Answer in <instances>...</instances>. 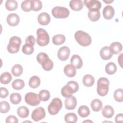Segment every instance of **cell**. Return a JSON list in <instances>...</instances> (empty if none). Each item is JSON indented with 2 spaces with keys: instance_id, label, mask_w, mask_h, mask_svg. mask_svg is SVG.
Returning a JSON list of instances; mask_svg holds the SVG:
<instances>
[{
  "instance_id": "obj_1",
  "label": "cell",
  "mask_w": 123,
  "mask_h": 123,
  "mask_svg": "<svg viewBox=\"0 0 123 123\" xmlns=\"http://www.w3.org/2000/svg\"><path fill=\"white\" fill-rule=\"evenodd\" d=\"M79 89L78 84L74 81H70L64 86L61 90V94L63 97L69 98L72 94L76 93Z\"/></svg>"
},
{
  "instance_id": "obj_2",
  "label": "cell",
  "mask_w": 123,
  "mask_h": 123,
  "mask_svg": "<svg viewBox=\"0 0 123 123\" xmlns=\"http://www.w3.org/2000/svg\"><path fill=\"white\" fill-rule=\"evenodd\" d=\"M37 60L40 64L42 68L47 71L51 70L53 67V62L49 58L48 55L44 52H40L37 56Z\"/></svg>"
},
{
  "instance_id": "obj_3",
  "label": "cell",
  "mask_w": 123,
  "mask_h": 123,
  "mask_svg": "<svg viewBox=\"0 0 123 123\" xmlns=\"http://www.w3.org/2000/svg\"><path fill=\"white\" fill-rule=\"evenodd\" d=\"M74 38L77 42L83 47L88 46L91 43L92 40L90 35L82 30H78L75 32Z\"/></svg>"
},
{
  "instance_id": "obj_4",
  "label": "cell",
  "mask_w": 123,
  "mask_h": 123,
  "mask_svg": "<svg viewBox=\"0 0 123 123\" xmlns=\"http://www.w3.org/2000/svg\"><path fill=\"white\" fill-rule=\"evenodd\" d=\"M110 82L105 77H101L98 79L97 82V92L98 94L102 97L106 96L109 91Z\"/></svg>"
},
{
  "instance_id": "obj_5",
  "label": "cell",
  "mask_w": 123,
  "mask_h": 123,
  "mask_svg": "<svg viewBox=\"0 0 123 123\" xmlns=\"http://www.w3.org/2000/svg\"><path fill=\"white\" fill-rule=\"evenodd\" d=\"M21 43L22 41L19 37L17 36H13L11 37L7 47L8 52L11 53H15L18 52L19 50Z\"/></svg>"
},
{
  "instance_id": "obj_6",
  "label": "cell",
  "mask_w": 123,
  "mask_h": 123,
  "mask_svg": "<svg viewBox=\"0 0 123 123\" xmlns=\"http://www.w3.org/2000/svg\"><path fill=\"white\" fill-rule=\"evenodd\" d=\"M37 42L40 46L47 45L49 41V37L48 32L43 28H38L37 31Z\"/></svg>"
},
{
  "instance_id": "obj_7",
  "label": "cell",
  "mask_w": 123,
  "mask_h": 123,
  "mask_svg": "<svg viewBox=\"0 0 123 123\" xmlns=\"http://www.w3.org/2000/svg\"><path fill=\"white\" fill-rule=\"evenodd\" d=\"M62 106V100L58 98H55L52 99L49 105L48 110L49 113L52 115L57 114Z\"/></svg>"
},
{
  "instance_id": "obj_8",
  "label": "cell",
  "mask_w": 123,
  "mask_h": 123,
  "mask_svg": "<svg viewBox=\"0 0 123 123\" xmlns=\"http://www.w3.org/2000/svg\"><path fill=\"white\" fill-rule=\"evenodd\" d=\"M52 15L56 18L63 19L68 17L70 14L69 10L64 7L61 6H56L51 11Z\"/></svg>"
},
{
  "instance_id": "obj_9",
  "label": "cell",
  "mask_w": 123,
  "mask_h": 123,
  "mask_svg": "<svg viewBox=\"0 0 123 123\" xmlns=\"http://www.w3.org/2000/svg\"><path fill=\"white\" fill-rule=\"evenodd\" d=\"M25 100L27 104L32 106L38 105L41 101L39 94L33 92L26 93L25 97Z\"/></svg>"
},
{
  "instance_id": "obj_10",
  "label": "cell",
  "mask_w": 123,
  "mask_h": 123,
  "mask_svg": "<svg viewBox=\"0 0 123 123\" xmlns=\"http://www.w3.org/2000/svg\"><path fill=\"white\" fill-rule=\"evenodd\" d=\"M46 113L44 109L41 107H37L31 114V118L33 121L38 122L45 117Z\"/></svg>"
},
{
  "instance_id": "obj_11",
  "label": "cell",
  "mask_w": 123,
  "mask_h": 123,
  "mask_svg": "<svg viewBox=\"0 0 123 123\" xmlns=\"http://www.w3.org/2000/svg\"><path fill=\"white\" fill-rule=\"evenodd\" d=\"M70 54V50L69 48L66 46H63L59 49L58 51V58L62 61H64L67 60Z\"/></svg>"
},
{
  "instance_id": "obj_12",
  "label": "cell",
  "mask_w": 123,
  "mask_h": 123,
  "mask_svg": "<svg viewBox=\"0 0 123 123\" xmlns=\"http://www.w3.org/2000/svg\"><path fill=\"white\" fill-rule=\"evenodd\" d=\"M84 3L89 10H99L101 7V3L98 0H85Z\"/></svg>"
},
{
  "instance_id": "obj_13",
  "label": "cell",
  "mask_w": 123,
  "mask_h": 123,
  "mask_svg": "<svg viewBox=\"0 0 123 123\" xmlns=\"http://www.w3.org/2000/svg\"><path fill=\"white\" fill-rule=\"evenodd\" d=\"M20 22V18L18 15L15 13L9 14L7 17V22L9 25L12 26H16Z\"/></svg>"
},
{
  "instance_id": "obj_14",
  "label": "cell",
  "mask_w": 123,
  "mask_h": 123,
  "mask_svg": "<svg viewBox=\"0 0 123 123\" xmlns=\"http://www.w3.org/2000/svg\"><path fill=\"white\" fill-rule=\"evenodd\" d=\"M115 12L112 6L107 5L105 6L103 10V15L105 19L111 20L114 15Z\"/></svg>"
},
{
  "instance_id": "obj_15",
  "label": "cell",
  "mask_w": 123,
  "mask_h": 123,
  "mask_svg": "<svg viewBox=\"0 0 123 123\" xmlns=\"http://www.w3.org/2000/svg\"><path fill=\"white\" fill-rule=\"evenodd\" d=\"M37 21L38 23L41 25H48L50 21V17L48 13L43 12L38 15Z\"/></svg>"
},
{
  "instance_id": "obj_16",
  "label": "cell",
  "mask_w": 123,
  "mask_h": 123,
  "mask_svg": "<svg viewBox=\"0 0 123 123\" xmlns=\"http://www.w3.org/2000/svg\"><path fill=\"white\" fill-rule=\"evenodd\" d=\"M64 104L66 109L69 110H74L77 105V100L74 96H72L71 97L66 98L64 101Z\"/></svg>"
},
{
  "instance_id": "obj_17",
  "label": "cell",
  "mask_w": 123,
  "mask_h": 123,
  "mask_svg": "<svg viewBox=\"0 0 123 123\" xmlns=\"http://www.w3.org/2000/svg\"><path fill=\"white\" fill-rule=\"evenodd\" d=\"M83 61L78 55H74L71 59V64L75 69H80L83 66Z\"/></svg>"
},
{
  "instance_id": "obj_18",
  "label": "cell",
  "mask_w": 123,
  "mask_h": 123,
  "mask_svg": "<svg viewBox=\"0 0 123 123\" xmlns=\"http://www.w3.org/2000/svg\"><path fill=\"white\" fill-rule=\"evenodd\" d=\"M109 48L112 54H118L122 51L123 47L120 42H114L110 45Z\"/></svg>"
},
{
  "instance_id": "obj_19",
  "label": "cell",
  "mask_w": 123,
  "mask_h": 123,
  "mask_svg": "<svg viewBox=\"0 0 123 123\" xmlns=\"http://www.w3.org/2000/svg\"><path fill=\"white\" fill-rule=\"evenodd\" d=\"M100 55L101 58L104 60H108L110 59L113 54L110 50V48L108 47H103L100 51Z\"/></svg>"
},
{
  "instance_id": "obj_20",
  "label": "cell",
  "mask_w": 123,
  "mask_h": 123,
  "mask_svg": "<svg viewBox=\"0 0 123 123\" xmlns=\"http://www.w3.org/2000/svg\"><path fill=\"white\" fill-rule=\"evenodd\" d=\"M114 113L113 108L110 105L105 106L102 110V115L106 118H111Z\"/></svg>"
},
{
  "instance_id": "obj_21",
  "label": "cell",
  "mask_w": 123,
  "mask_h": 123,
  "mask_svg": "<svg viewBox=\"0 0 123 123\" xmlns=\"http://www.w3.org/2000/svg\"><path fill=\"white\" fill-rule=\"evenodd\" d=\"M70 8L74 11H78L83 7V3L81 0H72L70 1Z\"/></svg>"
},
{
  "instance_id": "obj_22",
  "label": "cell",
  "mask_w": 123,
  "mask_h": 123,
  "mask_svg": "<svg viewBox=\"0 0 123 123\" xmlns=\"http://www.w3.org/2000/svg\"><path fill=\"white\" fill-rule=\"evenodd\" d=\"M88 17L90 20L93 22L98 21L100 17V13L98 10H89L88 13Z\"/></svg>"
},
{
  "instance_id": "obj_23",
  "label": "cell",
  "mask_w": 123,
  "mask_h": 123,
  "mask_svg": "<svg viewBox=\"0 0 123 123\" xmlns=\"http://www.w3.org/2000/svg\"><path fill=\"white\" fill-rule=\"evenodd\" d=\"M64 74L69 77H74L76 74V69L71 64H67L63 69Z\"/></svg>"
},
{
  "instance_id": "obj_24",
  "label": "cell",
  "mask_w": 123,
  "mask_h": 123,
  "mask_svg": "<svg viewBox=\"0 0 123 123\" xmlns=\"http://www.w3.org/2000/svg\"><path fill=\"white\" fill-rule=\"evenodd\" d=\"M95 83V79L94 77L89 74H86L83 78V84L87 86L90 87L92 86Z\"/></svg>"
},
{
  "instance_id": "obj_25",
  "label": "cell",
  "mask_w": 123,
  "mask_h": 123,
  "mask_svg": "<svg viewBox=\"0 0 123 123\" xmlns=\"http://www.w3.org/2000/svg\"><path fill=\"white\" fill-rule=\"evenodd\" d=\"M28 83L30 87L32 88H36L40 84V79L38 76L34 75L30 78Z\"/></svg>"
},
{
  "instance_id": "obj_26",
  "label": "cell",
  "mask_w": 123,
  "mask_h": 123,
  "mask_svg": "<svg viewBox=\"0 0 123 123\" xmlns=\"http://www.w3.org/2000/svg\"><path fill=\"white\" fill-rule=\"evenodd\" d=\"M91 107L92 110L94 111L98 112L102 108V103L100 100L98 98L93 99L91 102Z\"/></svg>"
},
{
  "instance_id": "obj_27",
  "label": "cell",
  "mask_w": 123,
  "mask_h": 123,
  "mask_svg": "<svg viewBox=\"0 0 123 123\" xmlns=\"http://www.w3.org/2000/svg\"><path fill=\"white\" fill-rule=\"evenodd\" d=\"M12 80V76L10 73L4 72L1 74L0 76V81L2 84H8Z\"/></svg>"
},
{
  "instance_id": "obj_28",
  "label": "cell",
  "mask_w": 123,
  "mask_h": 123,
  "mask_svg": "<svg viewBox=\"0 0 123 123\" xmlns=\"http://www.w3.org/2000/svg\"><path fill=\"white\" fill-rule=\"evenodd\" d=\"M17 114L19 117L22 118H25L27 117L29 114L28 109L24 106H21L17 109Z\"/></svg>"
},
{
  "instance_id": "obj_29",
  "label": "cell",
  "mask_w": 123,
  "mask_h": 123,
  "mask_svg": "<svg viewBox=\"0 0 123 123\" xmlns=\"http://www.w3.org/2000/svg\"><path fill=\"white\" fill-rule=\"evenodd\" d=\"M78 113L81 117H86L90 114V110L87 106L82 105L78 108Z\"/></svg>"
},
{
  "instance_id": "obj_30",
  "label": "cell",
  "mask_w": 123,
  "mask_h": 123,
  "mask_svg": "<svg viewBox=\"0 0 123 123\" xmlns=\"http://www.w3.org/2000/svg\"><path fill=\"white\" fill-rule=\"evenodd\" d=\"M65 41V37L63 35L57 34L52 37V42L56 45L63 44Z\"/></svg>"
},
{
  "instance_id": "obj_31",
  "label": "cell",
  "mask_w": 123,
  "mask_h": 123,
  "mask_svg": "<svg viewBox=\"0 0 123 123\" xmlns=\"http://www.w3.org/2000/svg\"><path fill=\"white\" fill-rule=\"evenodd\" d=\"M117 71V67L114 62L108 63L105 66V71L107 74L111 75L115 73Z\"/></svg>"
},
{
  "instance_id": "obj_32",
  "label": "cell",
  "mask_w": 123,
  "mask_h": 123,
  "mask_svg": "<svg viewBox=\"0 0 123 123\" xmlns=\"http://www.w3.org/2000/svg\"><path fill=\"white\" fill-rule=\"evenodd\" d=\"M5 7L8 11H14L18 7L17 2L14 0H7L5 2Z\"/></svg>"
},
{
  "instance_id": "obj_33",
  "label": "cell",
  "mask_w": 123,
  "mask_h": 123,
  "mask_svg": "<svg viewBox=\"0 0 123 123\" xmlns=\"http://www.w3.org/2000/svg\"><path fill=\"white\" fill-rule=\"evenodd\" d=\"M25 85V84L24 81L23 80L19 79L14 80L12 84V87L15 90H21L23 89Z\"/></svg>"
},
{
  "instance_id": "obj_34",
  "label": "cell",
  "mask_w": 123,
  "mask_h": 123,
  "mask_svg": "<svg viewBox=\"0 0 123 123\" xmlns=\"http://www.w3.org/2000/svg\"><path fill=\"white\" fill-rule=\"evenodd\" d=\"M10 99L12 104L16 105L21 102L22 100V96L19 93H12L10 96Z\"/></svg>"
},
{
  "instance_id": "obj_35",
  "label": "cell",
  "mask_w": 123,
  "mask_h": 123,
  "mask_svg": "<svg viewBox=\"0 0 123 123\" xmlns=\"http://www.w3.org/2000/svg\"><path fill=\"white\" fill-rule=\"evenodd\" d=\"M12 74L16 77L20 76L23 71L22 66L20 64H15L12 68Z\"/></svg>"
},
{
  "instance_id": "obj_36",
  "label": "cell",
  "mask_w": 123,
  "mask_h": 123,
  "mask_svg": "<svg viewBox=\"0 0 123 123\" xmlns=\"http://www.w3.org/2000/svg\"><path fill=\"white\" fill-rule=\"evenodd\" d=\"M64 120L66 123H75L77 121V116L74 113L69 112L65 115Z\"/></svg>"
},
{
  "instance_id": "obj_37",
  "label": "cell",
  "mask_w": 123,
  "mask_h": 123,
  "mask_svg": "<svg viewBox=\"0 0 123 123\" xmlns=\"http://www.w3.org/2000/svg\"><path fill=\"white\" fill-rule=\"evenodd\" d=\"M22 9L26 12H30L32 9V0H25L21 3Z\"/></svg>"
},
{
  "instance_id": "obj_38",
  "label": "cell",
  "mask_w": 123,
  "mask_h": 123,
  "mask_svg": "<svg viewBox=\"0 0 123 123\" xmlns=\"http://www.w3.org/2000/svg\"><path fill=\"white\" fill-rule=\"evenodd\" d=\"M34 46L30 44L25 43L22 47V52L26 55H30L34 52Z\"/></svg>"
},
{
  "instance_id": "obj_39",
  "label": "cell",
  "mask_w": 123,
  "mask_h": 123,
  "mask_svg": "<svg viewBox=\"0 0 123 123\" xmlns=\"http://www.w3.org/2000/svg\"><path fill=\"white\" fill-rule=\"evenodd\" d=\"M10 109L9 103L6 101H2L0 102V112L2 113H7Z\"/></svg>"
},
{
  "instance_id": "obj_40",
  "label": "cell",
  "mask_w": 123,
  "mask_h": 123,
  "mask_svg": "<svg viewBox=\"0 0 123 123\" xmlns=\"http://www.w3.org/2000/svg\"><path fill=\"white\" fill-rule=\"evenodd\" d=\"M39 96L41 100L43 101H46L48 100L50 97L49 92L48 90L45 89L41 90L39 93Z\"/></svg>"
},
{
  "instance_id": "obj_41",
  "label": "cell",
  "mask_w": 123,
  "mask_h": 123,
  "mask_svg": "<svg viewBox=\"0 0 123 123\" xmlns=\"http://www.w3.org/2000/svg\"><path fill=\"white\" fill-rule=\"evenodd\" d=\"M114 98L117 102H122L123 101V90L122 89L116 90L113 94Z\"/></svg>"
},
{
  "instance_id": "obj_42",
  "label": "cell",
  "mask_w": 123,
  "mask_h": 123,
  "mask_svg": "<svg viewBox=\"0 0 123 123\" xmlns=\"http://www.w3.org/2000/svg\"><path fill=\"white\" fill-rule=\"evenodd\" d=\"M42 4L39 0H32V9L34 11H38L41 9Z\"/></svg>"
},
{
  "instance_id": "obj_43",
  "label": "cell",
  "mask_w": 123,
  "mask_h": 123,
  "mask_svg": "<svg viewBox=\"0 0 123 123\" xmlns=\"http://www.w3.org/2000/svg\"><path fill=\"white\" fill-rule=\"evenodd\" d=\"M36 39L32 35H30L28 36L25 39V43L30 44L33 46L35 44Z\"/></svg>"
},
{
  "instance_id": "obj_44",
  "label": "cell",
  "mask_w": 123,
  "mask_h": 123,
  "mask_svg": "<svg viewBox=\"0 0 123 123\" xmlns=\"http://www.w3.org/2000/svg\"><path fill=\"white\" fill-rule=\"evenodd\" d=\"M18 122V119L16 117L13 115H10L8 116L6 119V123H17Z\"/></svg>"
},
{
  "instance_id": "obj_45",
  "label": "cell",
  "mask_w": 123,
  "mask_h": 123,
  "mask_svg": "<svg viewBox=\"0 0 123 123\" xmlns=\"http://www.w3.org/2000/svg\"><path fill=\"white\" fill-rule=\"evenodd\" d=\"M0 98H6L9 95V91L5 87H1L0 88Z\"/></svg>"
},
{
  "instance_id": "obj_46",
  "label": "cell",
  "mask_w": 123,
  "mask_h": 123,
  "mask_svg": "<svg viewBox=\"0 0 123 123\" xmlns=\"http://www.w3.org/2000/svg\"><path fill=\"white\" fill-rule=\"evenodd\" d=\"M115 121L117 123H122L123 122V114L122 113L118 114L115 118Z\"/></svg>"
},
{
  "instance_id": "obj_47",
  "label": "cell",
  "mask_w": 123,
  "mask_h": 123,
  "mask_svg": "<svg viewBox=\"0 0 123 123\" xmlns=\"http://www.w3.org/2000/svg\"><path fill=\"white\" fill-rule=\"evenodd\" d=\"M122 56H123V53H121L120 56L118 57V63L120 64V66L122 67Z\"/></svg>"
},
{
  "instance_id": "obj_48",
  "label": "cell",
  "mask_w": 123,
  "mask_h": 123,
  "mask_svg": "<svg viewBox=\"0 0 123 123\" xmlns=\"http://www.w3.org/2000/svg\"><path fill=\"white\" fill-rule=\"evenodd\" d=\"M103 1L106 3H110L112 2L113 1V0H103Z\"/></svg>"
},
{
  "instance_id": "obj_49",
  "label": "cell",
  "mask_w": 123,
  "mask_h": 123,
  "mask_svg": "<svg viewBox=\"0 0 123 123\" xmlns=\"http://www.w3.org/2000/svg\"><path fill=\"white\" fill-rule=\"evenodd\" d=\"M86 122H90V123H93V122H92V121H88V120L85 121H84L83 123H86Z\"/></svg>"
}]
</instances>
